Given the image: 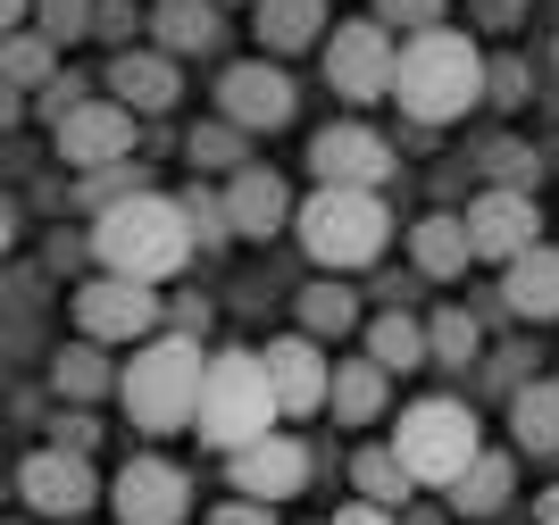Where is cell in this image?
Instances as JSON below:
<instances>
[{
  "instance_id": "cell-1",
  "label": "cell",
  "mask_w": 559,
  "mask_h": 525,
  "mask_svg": "<svg viewBox=\"0 0 559 525\" xmlns=\"http://www.w3.org/2000/svg\"><path fill=\"white\" fill-rule=\"evenodd\" d=\"M384 100H401V117H418V126H460L485 100V50L467 34H451V25H426V34L401 43Z\"/></svg>"
},
{
  "instance_id": "cell-2",
  "label": "cell",
  "mask_w": 559,
  "mask_h": 525,
  "mask_svg": "<svg viewBox=\"0 0 559 525\" xmlns=\"http://www.w3.org/2000/svg\"><path fill=\"white\" fill-rule=\"evenodd\" d=\"M93 259L100 275H134V284H167L192 259V226L167 192H126L93 217Z\"/></svg>"
},
{
  "instance_id": "cell-3",
  "label": "cell",
  "mask_w": 559,
  "mask_h": 525,
  "mask_svg": "<svg viewBox=\"0 0 559 525\" xmlns=\"http://www.w3.org/2000/svg\"><path fill=\"white\" fill-rule=\"evenodd\" d=\"M293 234H301V251L326 275H359L393 242V208L376 201V192H359V183H318V192L293 208Z\"/></svg>"
},
{
  "instance_id": "cell-4",
  "label": "cell",
  "mask_w": 559,
  "mask_h": 525,
  "mask_svg": "<svg viewBox=\"0 0 559 525\" xmlns=\"http://www.w3.org/2000/svg\"><path fill=\"white\" fill-rule=\"evenodd\" d=\"M276 417L284 409H276V384H267V359H259V350H217V359L201 367L192 426H201L210 451H242V442H259Z\"/></svg>"
},
{
  "instance_id": "cell-5",
  "label": "cell",
  "mask_w": 559,
  "mask_h": 525,
  "mask_svg": "<svg viewBox=\"0 0 559 525\" xmlns=\"http://www.w3.org/2000/svg\"><path fill=\"white\" fill-rule=\"evenodd\" d=\"M201 343L192 334H151V343L134 350V367L117 375V401H126V417H134L142 434H176V426H192V401H201Z\"/></svg>"
},
{
  "instance_id": "cell-6",
  "label": "cell",
  "mask_w": 559,
  "mask_h": 525,
  "mask_svg": "<svg viewBox=\"0 0 559 525\" xmlns=\"http://www.w3.org/2000/svg\"><path fill=\"white\" fill-rule=\"evenodd\" d=\"M476 451H485V442H476V409H467V401H443V392H435V401H409L401 426H393V458L409 467V484H451Z\"/></svg>"
},
{
  "instance_id": "cell-7",
  "label": "cell",
  "mask_w": 559,
  "mask_h": 525,
  "mask_svg": "<svg viewBox=\"0 0 559 525\" xmlns=\"http://www.w3.org/2000/svg\"><path fill=\"white\" fill-rule=\"evenodd\" d=\"M159 293H151V284H134V275H93V284H84V293H75V334H84V343H151V334H159Z\"/></svg>"
},
{
  "instance_id": "cell-8",
  "label": "cell",
  "mask_w": 559,
  "mask_h": 525,
  "mask_svg": "<svg viewBox=\"0 0 559 525\" xmlns=\"http://www.w3.org/2000/svg\"><path fill=\"white\" fill-rule=\"evenodd\" d=\"M17 501L34 509V517H50V525H75L100 501V476H93L84 451H59V442H50V451H34L17 467Z\"/></svg>"
},
{
  "instance_id": "cell-9",
  "label": "cell",
  "mask_w": 559,
  "mask_h": 525,
  "mask_svg": "<svg viewBox=\"0 0 559 525\" xmlns=\"http://www.w3.org/2000/svg\"><path fill=\"white\" fill-rule=\"evenodd\" d=\"M393 25H376V17H350L326 34V84L343 92V100H384L393 92Z\"/></svg>"
},
{
  "instance_id": "cell-10",
  "label": "cell",
  "mask_w": 559,
  "mask_h": 525,
  "mask_svg": "<svg viewBox=\"0 0 559 525\" xmlns=\"http://www.w3.org/2000/svg\"><path fill=\"white\" fill-rule=\"evenodd\" d=\"M217 109H226V126H242V134H276V126H293L301 92H293V75H284V68L242 59V68L217 75Z\"/></svg>"
},
{
  "instance_id": "cell-11",
  "label": "cell",
  "mask_w": 559,
  "mask_h": 525,
  "mask_svg": "<svg viewBox=\"0 0 559 525\" xmlns=\"http://www.w3.org/2000/svg\"><path fill=\"white\" fill-rule=\"evenodd\" d=\"M109 501H117V525H185L192 476L176 458H126L117 484H109Z\"/></svg>"
},
{
  "instance_id": "cell-12",
  "label": "cell",
  "mask_w": 559,
  "mask_h": 525,
  "mask_svg": "<svg viewBox=\"0 0 559 525\" xmlns=\"http://www.w3.org/2000/svg\"><path fill=\"white\" fill-rule=\"evenodd\" d=\"M535 242H543V208H535V192L492 183L485 201L467 208V251L492 259V267H510V259H518V251H535Z\"/></svg>"
},
{
  "instance_id": "cell-13",
  "label": "cell",
  "mask_w": 559,
  "mask_h": 525,
  "mask_svg": "<svg viewBox=\"0 0 559 525\" xmlns=\"http://www.w3.org/2000/svg\"><path fill=\"white\" fill-rule=\"evenodd\" d=\"M50 142H59V159L68 167H117L126 151H134V109H117V100H75L59 126H50Z\"/></svg>"
},
{
  "instance_id": "cell-14",
  "label": "cell",
  "mask_w": 559,
  "mask_h": 525,
  "mask_svg": "<svg viewBox=\"0 0 559 525\" xmlns=\"http://www.w3.org/2000/svg\"><path fill=\"white\" fill-rule=\"evenodd\" d=\"M309 176L376 192V183L393 176V142L376 134V126H326V134H309Z\"/></svg>"
},
{
  "instance_id": "cell-15",
  "label": "cell",
  "mask_w": 559,
  "mask_h": 525,
  "mask_svg": "<svg viewBox=\"0 0 559 525\" xmlns=\"http://www.w3.org/2000/svg\"><path fill=\"white\" fill-rule=\"evenodd\" d=\"M234 458V492H242V501H293V492H301L309 484V451L293 434H276V426H267V434L259 442H242V451H226Z\"/></svg>"
},
{
  "instance_id": "cell-16",
  "label": "cell",
  "mask_w": 559,
  "mask_h": 525,
  "mask_svg": "<svg viewBox=\"0 0 559 525\" xmlns=\"http://www.w3.org/2000/svg\"><path fill=\"white\" fill-rule=\"evenodd\" d=\"M259 359H267V384H276V409L284 417H318L326 409V350L309 343V334H284V343H267L259 350Z\"/></svg>"
},
{
  "instance_id": "cell-17",
  "label": "cell",
  "mask_w": 559,
  "mask_h": 525,
  "mask_svg": "<svg viewBox=\"0 0 559 525\" xmlns=\"http://www.w3.org/2000/svg\"><path fill=\"white\" fill-rule=\"evenodd\" d=\"M226 226L242 234V242H267L276 226H293V192H284V176H267V167H234Z\"/></svg>"
},
{
  "instance_id": "cell-18",
  "label": "cell",
  "mask_w": 559,
  "mask_h": 525,
  "mask_svg": "<svg viewBox=\"0 0 559 525\" xmlns=\"http://www.w3.org/2000/svg\"><path fill=\"white\" fill-rule=\"evenodd\" d=\"M176 59L167 50H117L109 59V100L117 109H134V117H159V109H176Z\"/></svg>"
},
{
  "instance_id": "cell-19",
  "label": "cell",
  "mask_w": 559,
  "mask_h": 525,
  "mask_svg": "<svg viewBox=\"0 0 559 525\" xmlns=\"http://www.w3.org/2000/svg\"><path fill=\"white\" fill-rule=\"evenodd\" d=\"M501 309L526 325H559V251L551 242H535V251H518L501 267Z\"/></svg>"
},
{
  "instance_id": "cell-20",
  "label": "cell",
  "mask_w": 559,
  "mask_h": 525,
  "mask_svg": "<svg viewBox=\"0 0 559 525\" xmlns=\"http://www.w3.org/2000/svg\"><path fill=\"white\" fill-rule=\"evenodd\" d=\"M251 25L267 43V59H293V50L326 43V0H251Z\"/></svg>"
},
{
  "instance_id": "cell-21",
  "label": "cell",
  "mask_w": 559,
  "mask_h": 525,
  "mask_svg": "<svg viewBox=\"0 0 559 525\" xmlns=\"http://www.w3.org/2000/svg\"><path fill=\"white\" fill-rule=\"evenodd\" d=\"M451 492V509H460V517H501V509H510V492H518V467L501 451H476L460 467V476L443 484Z\"/></svg>"
},
{
  "instance_id": "cell-22",
  "label": "cell",
  "mask_w": 559,
  "mask_h": 525,
  "mask_svg": "<svg viewBox=\"0 0 559 525\" xmlns=\"http://www.w3.org/2000/svg\"><path fill=\"white\" fill-rule=\"evenodd\" d=\"M384 401H393V375H384L376 359H343V367L326 375V409L343 417V426H376V417H384Z\"/></svg>"
},
{
  "instance_id": "cell-23",
  "label": "cell",
  "mask_w": 559,
  "mask_h": 525,
  "mask_svg": "<svg viewBox=\"0 0 559 525\" xmlns=\"http://www.w3.org/2000/svg\"><path fill=\"white\" fill-rule=\"evenodd\" d=\"M151 34H159L167 59H192V50H217V34H226V9H217V0H159Z\"/></svg>"
},
{
  "instance_id": "cell-24",
  "label": "cell",
  "mask_w": 559,
  "mask_h": 525,
  "mask_svg": "<svg viewBox=\"0 0 559 525\" xmlns=\"http://www.w3.org/2000/svg\"><path fill=\"white\" fill-rule=\"evenodd\" d=\"M409 259H418V275H435V284H451V275H467V217H443V208H435V217H418V226H409Z\"/></svg>"
},
{
  "instance_id": "cell-25",
  "label": "cell",
  "mask_w": 559,
  "mask_h": 525,
  "mask_svg": "<svg viewBox=\"0 0 559 525\" xmlns=\"http://www.w3.org/2000/svg\"><path fill=\"white\" fill-rule=\"evenodd\" d=\"M510 434L518 451H559V384H518L510 392Z\"/></svg>"
},
{
  "instance_id": "cell-26",
  "label": "cell",
  "mask_w": 559,
  "mask_h": 525,
  "mask_svg": "<svg viewBox=\"0 0 559 525\" xmlns=\"http://www.w3.org/2000/svg\"><path fill=\"white\" fill-rule=\"evenodd\" d=\"M368 359L384 367V375H409V367H426V325L409 318V309H384V318L368 325Z\"/></svg>"
},
{
  "instance_id": "cell-27",
  "label": "cell",
  "mask_w": 559,
  "mask_h": 525,
  "mask_svg": "<svg viewBox=\"0 0 559 525\" xmlns=\"http://www.w3.org/2000/svg\"><path fill=\"white\" fill-rule=\"evenodd\" d=\"M50 75H59V43H43L34 25L0 34V84H17V92H43Z\"/></svg>"
},
{
  "instance_id": "cell-28",
  "label": "cell",
  "mask_w": 559,
  "mask_h": 525,
  "mask_svg": "<svg viewBox=\"0 0 559 525\" xmlns=\"http://www.w3.org/2000/svg\"><path fill=\"white\" fill-rule=\"evenodd\" d=\"M293 309H301V334H309V343H334V334H350V325H359V300H350L334 275L301 284V300H293Z\"/></svg>"
},
{
  "instance_id": "cell-29",
  "label": "cell",
  "mask_w": 559,
  "mask_h": 525,
  "mask_svg": "<svg viewBox=\"0 0 559 525\" xmlns=\"http://www.w3.org/2000/svg\"><path fill=\"white\" fill-rule=\"evenodd\" d=\"M50 384H59V401H100V392L117 384V367L100 359V343H75L50 359Z\"/></svg>"
},
{
  "instance_id": "cell-30",
  "label": "cell",
  "mask_w": 559,
  "mask_h": 525,
  "mask_svg": "<svg viewBox=\"0 0 559 525\" xmlns=\"http://www.w3.org/2000/svg\"><path fill=\"white\" fill-rule=\"evenodd\" d=\"M350 484H359V501H376V509H401V501H409V467L393 458V442L350 458Z\"/></svg>"
},
{
  "instance_id": "cell-31",
  "label": "cell",
  "mask_w": 559,
  "mask_h": 525,
  "mask_svg": "<svg viewBox=\"0 0 559 525\" xmlns=\"http://www.w3.org/2000/svg\"><path fill=\"white\" fill-rule=\"evenodd\" d=\"M485 350V325L467 318V309H435V325H426V359L435 367H467Z\"/></svg>"
},
{
  "instance_id": "cell-32",
  "label": "cell",
  "mask_w": 559,
  "mask_h": 525,
  "mask_svg": "<svg viewBox=\"0 0 559 525\" xmlns=\"http://www.w3.org/2000/svg\"><path fill=\"white\" fill-rule=\"evenodd\" d=\"M34 34L43 43H84L93 34V0H34Z\"/></svg>"
},
{
  "instance_id": "cell-33",
  "label": "cell",
  "mask_w": 559,
  "mask_h": 525,
  "mask_svg": "<svg viewBox=\"0 0 559 525\" xmlns=\"http://www.w3.org/2000/svg\"><path fill=\"white\" fill-rule=\"evenodd\" d=\"M176 208H185V226H192V242H226V192H201V183H192V192H185V201H176Z\"/></svg>"
},
{
  "instance_id": "cell-34",
  "label": "cell",
  "mask_w": 559,
  "mask_h": 525,
  "mask_svg": "<svg viewBox=\"0 0 559 525\" xmlns=\"http://www.w3.org/2000/svg\"><path fill=\"white\" fill-rule=\"evenodd\" d=\"M192 167H234L242 159V126H192Z\"/></svg>"
},
{
  "instance_id": "cell-35",
  "label": "cell",
  "mask_w": 559,
  "mask_h": 525,
  "mask_svg": "<svg viewBox=\"0 0 559 525\" xmlns=\"http://www.w3.org/2000/svg\"><path fill=\"white\" fill-rule=\"evenodd\" d=\"M376 25H409V34H426V25H443V0H376Z\"/></svg>"
},
{
  "instance_id": "cell-36",
  "label": "cell",
  "mask_w": 559,
  "mask_h": 525,
  "mask_svg": "<svg viewBox=\"0 0 559 525\" xmlns=\"http://www.w3.org/2000/svg\"><path fill=\"white\" fill-rule=\"evenodd\" d=\"M134 0H93V34H100V43H126V34H134Z\"/></svg>"
},
{
  "instance_id": "cell-37",
  "label": "cell",
  "mask_w": 559,
  "mask_h": 525,
  "mask_svg": "<svg viewBox=\"0 0 559 525\" xmlns=\"http://www.w3.org/2000/svg\"><path fill=\"white\" fill-rule=\"evenodd\" d=\"M485 167H492L501 183H526V176H535V151H518V142H492V151H485Z\"/></svg>"
},
{
  "instance_id": "cell-38",
  "label": "cell",
  "mask_w": 559,
  "mask_h": 525,
  "mask_svg": "<svg viewBox=\"0 0 559 525\" xmlns=\"http://www.w3.org/2000/svg\"><path fill=\"white\" fill-rule=\"evenodd\" d=\"M485 92H492V100H510V109H518V100H526V68H518V59H501V68H485Z\"/></svg>"
},
{
  "instance_id": "cell-39",
  "label": "cell",
  "mask_w": 559,
  "mask_h": 525,
  "mask_svg": "<svg viewBox=\"0 0 559 525\" xmlns=\"http://www.w3.org/2000/svg\"><path fill=\"white\" fill-rule=\"evenodd\" d=\"M93 442H100V426H93L84 409H75V417H59V451H84V458H93Z\"/></svg>"
},
{
  "instance_id": "cell-40",
  "label": "cell",
  "mask_w": 559,
  "mask_h": 525,
  "mask_svg": "<svg viewBox=\"0 0 559 525\" xmlns=\"http://www.w3.org/2000/svg\"><path fill=\"white\" fill-rule=\"evenodd\" d=\"M210 525H276V509H267V501H226Z\"/></svg>"
},
{
  "instance_id": "cell-41",
  "label": "cell",
  "mask_w": 559,
  "mask_h": 525,
  "mask_svg": "<svg viewBox=\"0 0 559 525\" xmlns=\"http://www.w3.org/2000/svg\"><path fill=\"white\" fill-rule=\"evenodd\" d=\"M334 525H401L393 509H376V501H350V509H334Z\"/></svg>"
},
{
  "instance_id": "cell-42",
  "label": "cell",
  "mask_w": 559,
  "mask_h": 525,
  "mask_svg": "<svg viewBox=\"0 0 559 525\" xmlns=\"http://www.w3.org/2000/svg\"><path fill=\"white\" fill-rule=\"evenodd\" d=\"M167 318H176V334H201V325H210V300H176Z\"/></svg>"
},
{
  "instance_id": "cell-43",
  "label": "cell",
  "mask_w": 559,
  "mask_h": 525,
  "mask_svg": "<svg viewBox=\"0 0 559 525\" xmlns=\"http://www.w3.org/2000/svg\"><path fill=\"white\" fill-rule=\"evenodd\" d=\"M17 25H34V0H0V34H17Z\"/></svg>"
},
{
  "instance_id": "cell-44",
  "label": "cell",
  "mask_w": 559,
  "mask_h": 525,
  "mask_svg": "<svg viewBox=\"0 0 559 525\" xmlns=\"http://www.w3.org/2000/svg\"><path fill=\"white\" fill-rule=\"evenodd\" d=\"M17 117H25V92H17V84H0V134H9Z\"/></svg>"
},
{
  "instance_id": "cell-45",
  "label": "cell",
  "mask_w": 559,
  "mask_h": 525,
  "mask_svg": "<svg viewBox=\"0 0 559 525\" xmlns=\"http://www.w3.org/2000/svg\"><path fill=\"white\" fill-rule=\"evenodd\" d=\"M9 242H17V208L0 201V259H9Z\"/></svg>"
},
{
  "instance_id": "cell-46",
  "label": "cell",
  "mask_w": 559,
  "mask_h": 525,
  "mask_svg": "<svg viewBox=\"0 0 559 525\" xmlns=\"http://www.w3.org/2000/svg\"><path fill=\"white\" fill-rule=\"evenodd\" d=\"M535 525H559V484H551V492L535 501Z\"/></svg>"
},
{
  "instance_id": "cell-47",
  "label": "cell",
  "mask_w": 559,
  "mask_h": 525,
  "mask_svg": "<svg viewBox=\"0 0 559 525\" xmlns=\"http://www.w3.org/2000/svg\"><path fill=\"white\" fill-rule=\"evenodd\" d=\"M217 9H234V0H217Z\"/></svg>"
},
{
  "instance_id": "cell-48",
  "label": "cell",
  "mask_w": 559,
  "mask_h": 525,
  "mask_svg": "<svg viewBox=\"0 0 559 525\" xmlns=\"http://www.w3.org/2000/svg\"><path fill=\"white\" fill-rule=\"evenodd\" d=\"M75 525H84V517H75Z\"/></svg>"
}]
</instances>
